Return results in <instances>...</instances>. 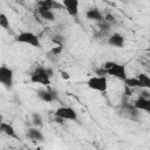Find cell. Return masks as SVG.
<instances>
[{"label": "cell", "mask_w": 150, "mask_h": 150, "mask_svg": "<svg viewBox=\"0 0 150 150\" xmlns=\"http://www.w3.org/2000/svg\"><path fill=\"white\" fill-rule=\"evenodd\" d=\"M102 67L107 70L108 75H111L116 79H120V80L124 81L128 77L125 67L123 64H120V63H116V62H112V61H107V62H104V64Z\"/></svg>", "instance_id": "1"}, {"label": "cell", "mask_w": 150, "mask_h": 150, "mask_svg": "<svg viewBox=\"0 0 150 150\" xmlns=\"http://www.w3.org/2000/svg\"><path fill=\"white\" fill-rule=\"evenodd\" d=\"M30 81L33 83H41L43 86L50 84V77L48 76L46 68L43 67H38L34 69V71L30 74Z\"/></svg>", "instance_id": "2"}, {"label": "cell", "mask_w": 150, "mask_h": 150, "mask_svg": "<svg viewBox=\"0 0 150 150\" xmlns=\"http://www.w3.org/2000/svg\"><path fill=\"white\" fill-rule=\"evenodd\" d=\"M15 41L20 42V43H27V45H30V46L38 47V48L41 46L39 38L32 32H22V33H20L15 38Z\"/></svg>", "instance_id": "3"}, {"label": "cell", "mask_w": 150, "mask_h": 150, "mask_svg": "<svg viewBox=\"0 0 150 150\" xmlns=\"http://www.w3.org/2000/svg\"><path fill=\"white\" fill-rule=\"evenodd\" d=\"M88 87L93 90H97L100 93H104L108 88V81L107 77H100V76H93L87 82Z\"/></svg>", "instance_id": "4"}, {"label": "cell", "mask_w": 150, "mask_h": 150, "mask_svg": "<svg viewBox=\"0 0 150 150\" xmlns=\"http://www.w3.org/2000/svg\"><path fill=\"white\" fill-rule=\"evenodd\" d=\"M54 114H55V117H60L62 120H69V121L77 120V114L70 107H60L55 110Z\"/></svg>", "instance_id": "5"}, {"label": "cell", "mask_w": 150, "mask_h": 150, "mask_svg": "<svg viewBox=\"0 0 150 150\" xmlns=\"http://www.w3.org/2000/svg\"><path fill=\"white\" fill-rule=\"evenodd\" d=\"M0 82L7 88L11 89L13 86V70L6 66L0 68Z\"/></svg>", "instance_id": "6"}, {"label": "cell", "mask_w": 150, "mask_h": 150, "mask_svg": "<svg viewBox=\"0 0 150 150\" xmlns=\"http://www.w3.org/2000/svg\"><path fill=\"white\" fill-rule=\"evenodd\" d=\"M79 0H63L62 1V6L66 8V11L68 12L69 15L71 16H77L79 14Z\"/></svg>", "instance_id": "7"}, {"label": "cell", "mask_w": 150, "mask_h": 150, "mask_svg": "<svg viewBox=\"0 0 150 150\" xmlns=\"http://www.w3.org/2000/svg\"><path fill=\"white\" fill-rule=\"evenodd\" d=\"M108 43L112 47L122 48V47H124V38H123V35H121L118 33H114L112 35H110L108 38Z\"/></svg>", "instance_id": "8"}, {"label": "cell", "mask_w": 150, "mask_h": 150, "mask_svg": "<svg viewBox=\"0 0 150 150\" xmlns=\"http://www.w3.org/2000/svg\"><path fill=\"white\" fill-rule=\"evenodd\" d=\"M134 107L137 110H144L146 112L150 114V98H143V97H138L135 102H134Z\"/></svg>", "instance_id": "9"}, {"label": "cell", "mask_w": 150, "mask_h": 150, "mask_svg": "<svg viewBox=\"0 0 150 150\" xmlns=\"http://www.w3.org/2000/svg\"><path fill=\"white\" fill-rule=\"evenodd\" d=\"M86 16L89 20H94V21H97V22L104 21V18H103L102 13L98 11V8H89L86 12Z\"/></svg>", "instance_id": "10"}, {"label": "cell", "mask_w": 150, "mask_h": 150, "mask_svg": "<svg viewBox=\"0 0 150 150\" xmlns=\"http://www.w3.org/2000/svg\"><path fill=\"white\" fill-rule=\"evenodd\" d=\"M26 136L29 139L34 141V142H41V141H43V135H42V132L38 128H29L27 130V132H26Z\"/></svg>", "instance_id": "11"}, {"label": "cell", "mask_w": 150, "mask_h": 150, "mask_svg": "<svg viewBox=\"0 0 150 150\" xmlns=\"http://www.w3.org/2000/svg\"><path fill=\"white\" fill-rule=\"evenodd\" d=\"M38 96L40 100H42L43 102H52L56 98V95L54 94V91L52 90H39L38 91Z\"/></svg>", "instance_id": "12"}, {"label": "cell", "mask_w": 150, "mask_h": 150, "mask_svg": "<svg viewBox=\"0 0 150 150\" xmlns=\"http://www.w3.org/2000/svg\"><path fill=\"white\" fill-rule=\"evenodd\" d=\"M0 131H1V132H4L5 135L9 136V137L18 138V136H16V134H15L14 128H13L11 124L6 123V122H1V123H0Z\"/></svg>", "instance_id": "13"}, {"label": "cell", "mask_w": 150, "mask_h": 150, "mask_svg": "<svg viewBox=\"0 0 150 150\" xmlns=\"http://www.w3.org/2000/svg\"><path fill=\"white\" fill-rule=\"evenodd\" d=\"M123 111L125 112V115L129 117V118H131V120H136L137 117H138V111L139 110H137L134 105H131V104H124L123 105Z\"/></svg>", "instance_id": "14"}, {"label": "cell", "mask_w": 150, "mask_h": 150, "mask_svg": "<svg viewBox=\"0 0 150 150\" xmlns=\"http://www.w3.org/2000/svg\"><path fill=\"white\" fill-rule=\"evenodd\" d=\"M38 13L42 19H45L47 21H54V19H55L54 13L52 12V9H46V8H40L39 7L38 8Z\"/></svg>", "instance_id": "15"}, {"label": "cell", "mask_w": 150, "mask_h": 150, "mask_svg": "<svg viewBox=\"0 0 150 150\" xmlns=\"http://www.w3.org/2000/svg\"><path fill=\"white\" fill-rule=\"evenodd\" d=\"M123 82H124V86L130 88V89H132V88H142L141 81L137 77H127Z\"/></svg>", "instance_id": "16"}, {"label": "cell", "mask_w": 150, "mask_h": 150, "mask_svg": "<svg viewBox=\"0 0 150 150\" xmlns=\"http://www.w3.org/2000/svg\"><path fill=\"white\" fill-rule=\"evenodd\" d=\"M38 6L40 8H46V9H52V8H61V5L55 2V1H52V0H42V1H39L38 2Z\"/></svg>", "instance_id": "17"}, {"label": "cell", "mask_w": 150, "mask_h": 150, "mask_svg": "<svg viewBox=\"0 0 150 150\" xmlns=\"http://www.w3.org/2000/svg\"><path fill=\"white\" fill-rule=\"evenodd\" d=\"M136 77L141 81L142 88L150 90V76H148V75H145V74H138Z\"/></svg>", "instance_id": "18"}, {"label": "cell", "mask_w": 150, "mask_h": 150, "mask_svg": "<svg viewBox=\"0 0 150 150\" xmlns=\"http://www.w3.org/2000/svg\"><path fill=\"white\" fill-rule=\"evenodd\" d=\"M0 26L2 28H5V29H8L9 28V20L7 18V15L4 14V13L0 14Z\"/></svg>", "instance_id": "19"}, {"label": "cell", "mask_w": 150, "mask_h": 150, "mask_svg": "<svg viewBox=\"0 0 150 150\" xmlns=\"http://www.w3.org/2000/svg\"><path fill=\"white\" fill-rule=\"evenodd\" d=\"M63 36L62 35H53L52 36V41L56 45V46H63Z\"/></svg>", "instance_id": "20"}, {"label": "cell", "mask_w": 150, "mask_h": 150, "mask_svg": "<svg viewBox=\"0 0 150 150\" xmlns=\"http://www.w3.org/2000/svg\"><path fill=\"white\" fill-rule=\"evenodd\" d=\"M100 30H101V33L102 34H104L105 32H108L109 30V28H110V23H108V22H105V21H102V22H100Z\"/></svg>", "instance_id": "21"}, {"label": "cell", "mask_w": 150, "mask_h": 150, "mask_svg": "<svg viewBox=\"0 0 150 150\" xmlns=\"http://www.w3.org/2000/svg\"><path fill=\"white\" fill-rule=\"evenodd\" d=\"M33 124L36 125V127H39V125L42 124V118H41L40 115H38V114H33Z\"/></svg>", "instance_id": "22"}, {"label": "cell", "mask_w": 150, "mask_h": 150, "mask_svg": "<svg viewBox=\"0 0 150 150\" xmlns=\"http://www.w3.org/2000/svg\"><path fill=\"white\" fill-rule=\"evenodd\" d=\"M95 74H96L97 76H100V77H105V75H108V74H107V70H105L103 67L96 68V69H95Z\"/></svg>", "instance_id": "23"}, {"label": "cell", "mask_w": 150, "mask_h": 150, "mask_svg": "<svg viewBox=\"0 0 150 150\" xmlns=\"http://www.w3.org/2000/svg\"><path fill=\"white\" fill-rule=\"evenodd\" d=\"M62 49H63V46H55V47H53V48L50 49V54L57 55V54H60V53L62 52Z\"/></svg>", "instance_id": "24"}, {"label": "cell", "mask_w": 150, "mask_h": 150, "mask_svg": "<svg viewBox=\"0 0 150 150\" xmlns=\"http://www.w3.org/2000/svg\"><path fill=\"white\" fill-rule=\"evenodd\" d=\"M139 97H143V98H150V91L149 89H142L141 93H139Z\"/></svg>", "instance_id": "25"}, {"label": "cell", "mask_w": 150, "mask_h": 150, "mask_svg": "<svg viewBox=\"0 0 150 150\" xmlns=\"http://www.w3.org/2000/svg\"><path fill=\"white\" fill-rule=\"evenodd\" d=\"M114 20H115V18H114V15H111V14H107V15L104 16V21L108 22V23L114 22Z\"/></svg>", "instance_id": "26"}, {"label": "cell", "mask_w": 150, "mask_h": 150, "mask_svg": "<svg viewBox=\"0 0 150 150\" xmlns=\"http://www.w3.org/2000/svg\"><path fill=\"white\" fill-rule=\"evenodd\" d=\"M46 71H47V74H48L49 77H53V75H54V70H53L52 68H46Z\"/></svg>", "instance_id": "27"}, {"label": "cell", "mask_w": 150, "mask_h": 150, "mask_svg": "<svg viewBox=\"0 0 150 150\" xmlns=\"http://www.w3.org/2000/svg\"><path fill=\"white\" fill-rule=\"evenodd\" d=\"M62 77H63V79H69V75H68L67 73H64V71H62Z\"/></svg>", "instance_id": "28"}, {"label": "cell", "mask_w": 150, "mask_h": 150, "mask_svg": "<svg viewBox=\"0 0 150 150\" xmlns=\"http://www.w3.org/2000/svg\"><path fill=\"white\" fill-rule=\"evenodd\" d=\"M146 50H148V52H150V45H149V47L146 48Z\"/></svg>", "instance_id": "29"}, {"label": "cell", "mask_w": 150, "mask_h": 150, "mask_svg": "<svg viewBox=\"0 0 150 150\" xmlns=\"http://www.w3.org/2000/svg\"><path fill=\"white\" fill-rule=\"evenodd\" d=\"M98 150H103V149H98Z\"/></svg>", "instance_id": "30"}]
</instances>
